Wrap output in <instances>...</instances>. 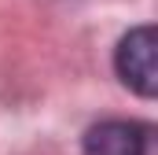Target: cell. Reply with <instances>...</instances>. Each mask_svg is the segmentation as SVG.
Returning <instances> with one entry per match:
<instances>
[{
    "instance_id": "cell-2",
    "label": "cell",
    "mask_w": 158,
    "mask_h": 155,
    "mask_svg": "<svg viewBox=\"0 0 158 155\" xmlns=\"http://www.w3.org/2000/svg\"><path fill=\"white\" fill-rule=\"evenodd\" d=\"M85 155H147V126L129 118L96 122L85 133Z\"/></svg>"
},
{
    "instance_id": "cell-1",
    "label": "cell",
    "mask_w": 158,
    "mask_h": 155,
    "mask_svg": "<svg viewBox=\"0 0 158 155\" xmlns=\"http://www.w3.org/2000/svg\"><path fill=\"white\" fill-rule=\"evenodd\" d=\"M114 67L118 78L143 100H151L158 92V63H155V30L151 26H136L121 37L114 52Z\"/></svg>"
}]
</instances>
